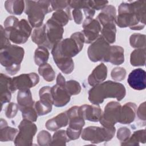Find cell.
Segmentation results:
<instances>
[{"instance_id": "24", "label": "cell", "mask_w": 146, "mask_h": 146, "mask_svg": "<svg viewBox=\"0 0 146 146\" xmlns=\"http://www.w3.org/2000/svg\"><path fill=\"white\" fill-rule=\"evenodd\" d=\"M124 61V48L117 45L110 46L106 62H110L115 65H120L122 64Z\"/></svg>"}, {"instance_id": "14", "label": "cell", "mask_w": 146, "mask_h": 146, "mask_svg": "<svg viewBox=\"0 0 146 146\" xmlns=\"http://www.w3.org/2000/svg\"><path fill=\"white\" fill-rule=\"evenodd\" d=\"M83 33L85 38V43H92L99 36L101 32L100 23L93 18H86L83 23Z\"/></svg>"}, {"instance_id": "37", "label": "cell", "mask_w": 146, "mask_h": 146, "mask_svg": "<svg viewBox=\"0 0 146 146\" xmlns=\"http://www.w3.org/2000/svg\"><path fill=\"white\" fill-rule=\"evenodd\" d=\"M64 88L70 96L78 95L81 91V86L78 82L71 80L66 82Z\"/></svg>"}, {"instance_id": "41", "label": "cell", "mask_w": 146, "mask_h": 146, "mask_svg": "<svg viewBox=\"0 0 146 146\" xmlns=\"http://www.w3.org/2000/svg\"><path fill=\"white\" fill-rule=\"evenodd\" d=\"M131 132L127 127H121L120 128L117 132V138L121 143L127 141L130 137Z\"/></svg>"}, {"instance_id": "44", "label": "cell", "mask_w": 146, "mask_h": 146, "mask_svg": "<svg viewBox=\"0 0 146 146\" xmlns=\"http://www.w3.org/2000/svg\"><path fill=\"white\" fill-rule=\"evenodd\" d=\"M51 5L52 10L55 11L69 7L67 1H51Z\"/></svg>"}, {"instance_id": "30", "label": "cell", "mask_w": 146, "mask_h": 146, "mask_svg": "<svg viewBox=\"0 0 146 146\" xmlns=\"http://www.w3.org/2000/svg\"><path fill=\"white\" fill-rule=\"evenodd\" d=\"M130 63L133 66H143L145 64V48H137L132 51Z\"/></svg>"}, {"instance_id": "35", "label": "cell", "mask_w": 146, "mask_h": 146, "mask_svg": "<svg viewBox=\"0 0 146 146\" xmlns=\"http://www.w3.org/2000/svg\"><path fill=\"white\" fill-rule=\"evenodd\" d=\"M52 105V103L48 102L40 99L35 103L34 108L38 116H43L51 111Z\"/></svg>"}, {"instance_id": "13", "label": "cell", "mask_w": 146, "mask_h": 146, "mask_svg": "<svg viewBox=\"0 0 146 146\" xmlns=\"http://www.w3.org/2000/svg\"><path fill=\"white\" fill-rule=\"evenodd\" d=\"M47 46L46 47L52 49L53 47L61 41L64 29L62 26L49 19L46 24Z\"/></svg>"}, {"instance_id": "42", "label": "cell", "mask_w": 146, "mask_h": 146, "mask_svg": "<svg viewBox=\"0 0 146 146\" xmlns=\"http://www.w3.org/2000/svg\"><path fill=\"white\" fill-rule=\"evenodd\" d=\"M68 6L74 9H84L89 6L88 1H67Z\"/></svg>"}, {"instance_id": "10", "label": "cell", "mask_w": 146, "mask_h": 146, "mask_svg": "<svg viewBox=\"0 0 146 146\" xmlns=\"http://www.w3.org/2000/svg\"><path fill=\"white\" fill-rule=\"evenodd\" d=\"M110 44L101 36L93 42L88 48L87 54L90 60L94 62H106L110 51Z\"/></svg>"}, {"instance_id": "21", "label": "cell", "mask_w": 146, "mask_h": 146, "mask_svg": "<svg viewBox=\"0 0 146 146\" xmlns=\"http://www.w3.org/2000/svg\"><path fill=\"white\" fill-rule=\"evenodd\" d=\"M107 68L104 63L96 66L88 78V83L91 86H94L102 83L107 78Z\"/></svg>"}, {"instance_id": "16", "label": "cell", "mask_w": 146, "mask_h": 146, "mask_svg": "<svg viewBox=\"0 0 146 146\" xmlns=\"http://www.w3.org/2000/svg\"><path fill=\"white\" fill-rule=\"evenodd\" d=\"M79 114L84 120L97 122L99 121L102 111L99 105L84 104L79 107Z\"/></svg>"}, {"instance_id": "6", "label": "cell", "mask_w": 146, "mask_h": 146, "mask_svg": "<svg viewBox=\"0 0 146 146\" xmlns=\"http://www.w3.org/2000/svg\"><path fill=\"white\" fill-rule=\"evenodd\" d=\"M25 12L32 27L38 28L43 25L45 15L52 11L51 1H26Z\"/></svg>"}, {"instance_id": "33", "label": "cell", "mask_w": 146, "mask_h": 146, "mask_svg": "<svg viewBox=\"0 0 146 146\" xmlns=\"http://www.w3.org/2000/svg\"><path fill=\"white\" fill-rule=\"evenodd\" d=\"M39 74L47 82H52L55 79V72L52 67L47 63L40 65L38 68Z\"/></svg>"}, {"instance_id": "49", "label": "cell", "mask_w": 146, "mask_h": 146, "mask_svg": "<svg viewBox=\"0 0 146 146\" xmlns=\"http://www.w3.org/2000/svg\"><path fill=\"white\" fill-rule=\"evenodd\" d=\"M83 11L86 15V18H93L95 10L92 9L89 5V6L84 9H83Z\"/></svg>"}, {"instance_id": "1", "label": "cell", "mask_w": 146, "mask_h": 146, "mask_svg": "<svg viewBox=\"0 0 146 146\" xmlns=\"http://www.w3.org/2000/svg\"><path fill=\"white\" fill-rule=\"evenodd\" d=\"M85 38L82 32L72 34L70 38L62 40L52 48L51 54L54 61L61 70L66 74L72 72L74 63L72 59L83 48Z\"/></svg>"}, {"instance_id": "50", "label": "cell", "mask_w": 146, "mask_h": 146, "mask_svg": "<svg viewBox=\"0 0 146 146\" xmlns=\"http://www.w3.org/2000/svg\"><path fill=\"white\" fill-rule=\"evenodd\" d=\"M66 80L63 75H62L61 73H59L56 78V84L59 85L60 86L64 87L65 84H66Z\"/></svg>"}, {"instance_id": "48", "label": "cell", "mask_w": 146, "mask_h": 146, "mask_svg": "<svg viewBox=\"0 0 146 146\" xmlns=\"http://www.w3.org/2000/svg\"><path fill=\"white\" fill-rule=\"evenodd\" d=\"M72 16L76 24H80L83 21V14L81 10L74 9L72 11Z\"/></svg>"}, {"instance_id": "45", "label": "cell", "mask_w": 146, "mask_h": 146, "mask_svg": "<svg viewBox=\"0 0 146 146\" xmlns=\"http://www.w3.org/2000/svg\"><path fill=\"white\" fill-rule=\"evenodd\" d=\"M1 50H3L9 47L11 44L10 40L6 34L5 29L1 26Z\"/></svg>"}, {"instance_id": "4", "label": "cell", "mask_w": 146, "mask_h": 146, "mask_svg": "<svg viewBox=\"0 0 146 146\" xmlns=\"http://www.w3.org/2000/svg\"><path fill=\"white\" fill-rule=\"evenodd\" d=\"M4 29L10 41L15 44L26 43L32 31V27L26 19L20 21L14 17H8L4 22Z\"/></svg>"}, {"instance_id": "23", "label": "cell", "mask_w": 146, "mask_h": 146, "mask_svg": "<svg viewBox=\"0 0 146 146\" xmlns=\"http://www.w3.org/2000/svg\"><path fill=\"white\" fill-rule=\"evenodd\" d=\"M116 14V9L113 6L107 5L97 16L96 19L102 26L109 23H115Z\"/></svg>"}, {"instance_id": "36", "label": "cell", "mask_w": 146, "mask_h": 146, "mask_svg": "<svg viewBox=\"0 0 146 146\" xmlns=\"http://www.w3.org/2000/svg\"><path fill=\"white\" fill-rule=\"evenodd\" d=\"M130 45L133 48H143L145 46V35L139 33H135L129 38Z\"/></svg>"}, {"instance_id": "27", "label": "cell", "mask_w": 146, "mask_h": 146, "mask_svg": "<svg viewBox=\"0 0 146 146\" xmlns=\"http://www.w3.org/2000/svg\"><path fill=\"white\" fill-rule=\"evenodd\" d=\"M54 22L63 27L67 24L70 20L72 19L70 13V7L65 10H61L55 11L50 18Z\"/></svg>"}, {"instance_id": "46", "label": "cell", "mask_w": 146, "mask_h": 146, "mask_svg": "<svg viewBox=\"0 0 146 146\" xmlns=\"http://www.w3.org/2000/svg\"><path fill=\"white\" fill-rule=\"evenodd\" d=\"M90 6L94 10L103 9L108 3L107 1H88Z\"/></svg>"}, {"instance_id": "25", "label": "cell", "mask_w": 146, "mask_h": 146, "mask_svg": "<svg viewBox=\"0 0 146 146\" xmlns=\"http://www.w3.org/2000/svg\"><path fill=\"white\" fill-rule=\"evenodd\" d=\"M0 141L2 142L13 141L16 137L18 131L15 128L9 127L7 123L3 118L1 119Z\"/></svg>"}, {"instance_id": "47", "label": "cell", "mask_w": 146, "mask_h": 146, "mask_svg": "<svg viewBox=\"0 0 146 146\" xmlns=\"http://www.w3.org/2000/svg\"><path fill=\"white\" fill-rule=\"evenodd\" d=\"M136 114L139 119L145 122V103H142L136 110Z\"/></svg>"}, {"instance_id": "18", "label": "cell", "mask_w": 146, "mask_h": 146, "mask_svg": "<svg viewBox=\"0 0 146 146\" xmlns=\"http://www.w3.org/2000/svg\"><path fill=\"white\" fill-rule=\"evenodd\" d=\"M137 106L135 103L128 102L121 107L119 123L123 124L132 123L136 116Z\"/></svg>"}, {"instance_id": "15", "label": "cell", "mask_w": 146, "mask_h": 146, "mask_svg": "<svg viewBox=\"0 0 146 146\" xmlns=\"http://www.w3.org/2000/svg\"><path fill=\"white\" fill-rule=\"evenodd\" d=\"M129 86L136 90H143L146 87V72L142 68L132 70L129 74L128 79Z\"/></svg>"}, {"instance_id": "5", "label": "cell", "mask_w": 146, "mask_h": 146, "mask_svg": "<svg viewBox=\"0 0 146 146\" xmlns=\"http://www.w3.org/2000/svg\"><path fill=\"white\" fill-rule=\"evenodd\" d=\"M24 49L17 45L1 50L0 63L6 68V71L10 75H15L21 68V63L24 57Z\"/></svg>"}, {"instance_id": "40", "label": "cell", "mask_w": 146, "mask_h": 146, "mask_svg": "<svg viewBox=\"0 0 146 146\" xmlns=\"http://www.w3.org/2000/svg\"><path fill=\"white\" fill-rule=\"evenodd\" d=\"M18 104L15 103H10L5 108V115L7 118L12 119L14 117L18 111Z\"/></svg>"}, {"instance_id": "20", "label": "cell", "mask_w": 146, "mask_h": 146, "mask_svg": "<svg viewBox=\"0 0 146 146\" xmlns=\"http://www.w3.org/2000/svg\"><path fill=\"white\" fill-rule=\"evenodd\" d=\"M11 78L1 73L0 82V102L1 108L3 104L8 103L11 98V92L10 90V82Z\"/></svg>"}, {"instance_id": "11", "label": "cell", "mask_w": 146, "mask_h": 146, "mask_svg": "<svg viewBox=\"0 0 146 146\" xmlns=\"http://www.w3.org/2000/svg\"><path fill=\"white\" fill-rule=\"evenodd\" d=\"M121 105L117 102H110L107 104L99 122L105 127H112L119 122Z\"/></svg>"}, {"instance_id": "7", "label": "cell", "mask_w": 146, "mask_h": 146, "mask_svg": "<svg viewBox=\"0 0 146 146\" xmlns=\"http://www.w3.org/2000/svg\"><path fill=\"white\" fill-rule=\"evenodd\" d=\"M116 128L112 127H99L90 126L83 129L82 139L94 144H98L111 140L115 135Z\"/></svg>"}, {"instance_id": "31", "label": "cell", "mask_w": 146, "mask_h": 146, "mask_svg": "<svg viewBox=\"0 0 146 146\" xmlns=\"http://www.w3.org/2000/svg\"><path fill=\"white\" fill-rule=\"evenodd\" d=\"M145 130L141 129L133 132L129 139L121 143V145H139L140 143H145Z\"/></svg>"}, {"instance_id": "2", "label": "cell", "mask_w": 146, "mask_h": 146, "mask_svg": "<svg viewBox=\"0 0 146 146\" xmlns=\"http://www.w3.org/2000/svg\"><path fill=\"white\" fill-rule=\"evenodd\" d=\"M146 1L123 2L118 7L115 23L120 28L129 27L133 30H140L145 26Z\"/></svg>"}, {"instance_id": "8", "label": "cell", "mask_w": 146, "mask_h": 146, "mask_svg": "<svg viewBox=\"0 0 146 146\" xmlns=\"http://www.w3.org/2000/svg\"><path fill=\"white\" fill-rule=\"evenodd\" d=\"M69 119V125L66 130L67 135L70 140L78 139L85 124L84 119L79 114V107L73 106L66 111Z\"/></svg>"}, {"instance_id": "43", "label": "cell", "mask_w": 146, "mask_h": 146, "mask_svg": "<svg viewBox=\"0 0 146 146\" xmlns=\"http://www.w3.org/2000/svg\"><path fill=\"white\" fill-rule=\"evenodd\" d=\"M22 117L23 119L30 120L33 122H35L36 121L38 116L34 107L31 109L25 110L22 112Z\"/></svg>"}, {"instance_id": "3", "label": "cell", "mask_w": 146, "mask_h": 146, "mask_svg": "<svg viewBox=\"0 0 146 146\" xmlns=\"http://www.w3.org/2000/svg\"><path fill=\"white\" fill-rule=\"evenodd\" d=\"M126 90L119 82L108 80L95 85L88 91V100L93 104L99 105L106 98H115L118 101L125 96Z\"/></svg>"}, {"instance_id": "17", "label": "cell", "mask_w": 146, "mask_h": 146, "mask_svg": "<svg viewBox=\"0 0 146 146\" xmlns=\"http://www.w3.org/2000/svg\"><path fill=\"white\" fill-rule=\"evenodd\" d=\"M53 105L60 107L66 106L70 100L71 96L65 89L64 87L58 84L51 87Z\"/></svg>"}, {"instance_id": "19", "label": "cell", "mask_w": 146, "mask_h": 146, "mask_svg": "<svg viewBox=\"0 0 146 146\" xmlns=\"http://www.w3.org/2000/svg\"><path fill=\"white\" fill-rule=\"evenodd\" d=\"M19 110L23 112L34 107V101L30 89L19 90L17 97Z\"/></svg>"}, {"instance_id": "38", "label": "cell", "mask_w": 146, "mask_h": 146, "mask_svg": "<svg viewBox=\"0 0 146 146\" xmlns=\"http://www.w3.org/2000/svg\"><path fill=\"white\" fill-rule=\"evenodd\" d=\"M37 141L38 144L41 146L50 145L52 141L51 134L44 130L40 131L37 135Z\"/></svg>"}, {"instance_id": "32", "label": "cell", "mask_w": 146, "mask_h": 146, "mask_svg": "<svg viewBox=\"0 0 146 146\" xmlns=\"http://www.w3.org/2000/svg\"><path fill=\"white\" fill-rule=\"evenodd\" d=\"M49 57V52L47 47L38 46L34 53V62L36 65H40L47 63Z\"/></svg>"}, {"instance_id": "22", "label": "cell", "mask_w": 146, "mask_h": 146, "mask_svg": "<svg viewBox=\"0 0 146 146\" xmlns=\"http://www.w3.org/2000/svg\"><path fill=\"white\" fill-rule=\"evenodd\" d=\"M69 122L66 112H62L54 117L48 120L45 124L46 128L51 131H55L62 127H66Z\"/></svg>"}, {"instance_id": "29", "label": "cell", "mask_w": 146, "mask_h": 146, "mask_svg": "<svg viewBox=\"0 0 146 146\" xmlns=\"http://www.w3.org/2000/svg\"><path fill=\"white\" fill-rule=\"evenodd\" d=\"M116 29L115 23H109L103 25L101 36L109 43L111 44L116 40Z\"/></svg>"}, {"instance_id": "28", "label": "cell", "mask_w": 146, "mask_h": 146, "mask_svg": "<svg viewBox=\"0 0 146 146\" xmlns=\"http://www.w3.org/2000/svg\"><path fill=\"white\" fill-rule=\"evenodd\" d=\"M5 7L10 14L21 15L25 9V2L24 1L18 0L6 1L5 2Z\"/></svg>"}, {"instance_id": "9", "label": "cell", "mask_w": 146, "mask_h": 146, "mask_svg": "<svg viewBox=\"0 0 146 146\" xmlns=\"http://www.w3.org/2000/svg\"><path fill=\"white\" fill-rule=\"evenodd\" d=\"M18 128L19 132L14 140V144L17 146L31 145L33 137L37 131L36 125L33 121L23 119Z\"/></svg>"}, {"instance_id": "26", "label": "cell", "mask_w": 146, "mask_h": 146, "mask_svg": "<svg viewBox=\"0 0 146 146\" xmlns=\"http://www.w3.org/2000/svg\"><path fill=\"white\" fill-rule=\"evenodd\" d=\"M31 39L38 46H44L46 47L47 36L46 24L34 29L31 35Z\"/></svg>"}, {"instance_id": "39", "label": "cell", "mask_w": 146, "mask_h": 146, "mask_svg": "<svg viewBox=\"0 0 146 146\" xmlns=\"http://www.w3.org/2000/svg\"><path fill=\"white\" fill-rule=\"evenodd\" d=\"M111 76L116 81H121L125 78L126 70L123 67H115L111 71Z\"/></svg>"}, {"instance_id": "34", "label": "cell", "mask_w": 146, "mask_h": 146, "mask_svg": "<svg viewBox=\"0 0 146 146\" xmlns=\"http://www.w3.org/2000/svg\"><path fill=\"white\" fill-rule=\"evenodd\" d=\"M70 141L66 131L59 130L54 133L50 145H65L66 143Z\"/></svg>"}, {"instance_id": "12", "label": "cell", "mask_w": 146, "mask_h": 146, "mask_svg": "<svg viewBox=\"0 0 146 146\" xmlns=\"http://www.w3.org/2000/svg\"><path fill=\"white\" fill-rule=\"evenodd\" d=\"M39 82V76L35 72L23 74L11 78L10 82L11 92H14L17 90H22L34 87Z\"/></svg>"}]
</instances>
